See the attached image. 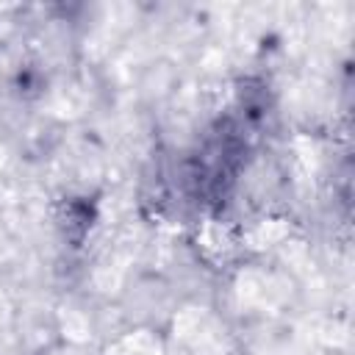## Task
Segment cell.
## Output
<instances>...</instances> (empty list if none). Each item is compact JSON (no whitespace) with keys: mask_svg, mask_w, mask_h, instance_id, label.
Listing matches in <instances>:
<instances>
[{"mask_svg":"<svg viewBox=\"0 0 355 355\" xmlns=\"http://www.w3.org/2000/svg\"><path fill=\"white\" fill-rule=\"evenodd\" d=\"M250 153V136L241 119H219L200 141L189 161V186L200 202H222L236 186Z\"/></svg>","mask_w":355,"mask_h":355,"instance_id":"obj_1","label":"cell"}]
</instances>
